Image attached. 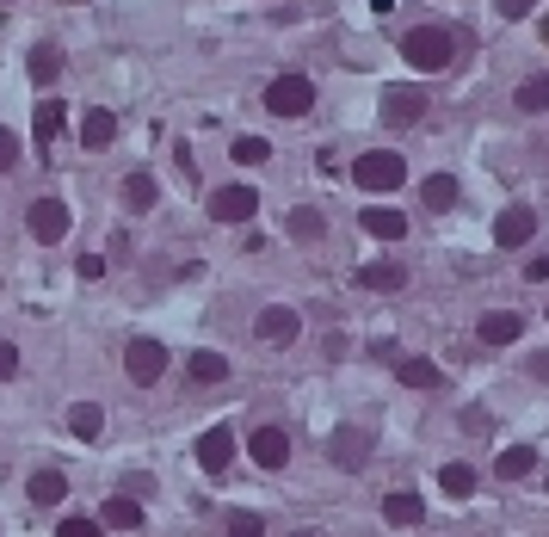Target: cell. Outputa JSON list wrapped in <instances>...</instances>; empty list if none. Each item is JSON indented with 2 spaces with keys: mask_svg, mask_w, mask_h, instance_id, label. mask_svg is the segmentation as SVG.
Segmentation results:
<instances>
[{
  "mask_svg": "<svg viewBox=\"0 0 549 537\" xmlns=\"http://www.w3.org/2000/svg\"><path fill=\"white\" fill-rule=\"evenodd\" d=\"M401 56H408L420 75H438V68H451L457 44H451V31H445V25H414L408 38H401Z\"/></svg>",
  "mask_w": 549,
  "mask_h": 537,
  "instance_id": "obj_1",
  "label": "cell"
},
{
  "mask_svg": "<svg viewBox=\"0 0 549 537\" xmlns=\"http://www.w3.org/2000/svg\"><path fill=\"white\" fill-rule=\"evenodd\" d=\"M352 179H358V192H395L401 179H408V161L395 149H371V155L352 161Z\"/></svg>",
  "mask_w": 549,
  "mask_h": 537,
  "instance_id": "obj_2",
  "label": "cell"
},
{
  "mask_svg": "<svg viewBox=\"0 0 549 537\" xmlns=\"http://www.w3.org/2000/svg\"><path fill=\"white\" fill-rule=\"evenodd\" d=\"M266 105H272L278 118H303L309 105H315V81H309V75H272Z\"/></svg>",
  "mask_w": 549,
  "mask_h": 537,
  "instance_id": "obj_3",
  "label": "cell"
},
{
  "mask_svg": "<svg viewBox=\"0 0 549 537\" xmlns=\"http://www.w3.org/2000/svg\"><path fill=\"white\" fill-rule=\"evenodd\" d=\"M124 371H130V383H161V371H167V346L161 340H130L124 346Z\"/></svg>",
  "mask_w": 549,
  "mask_h": 537,
  "instance_id": "obj_4",
  "label": "cell"
},
{
  "mask_svg": "<svg viewBox=\"0 0 549 537\" xmlns=\"http://www.w3.org/2000/svg\"><path fill=\"white\" fill-rule=\"evenodd\" d=\"M253 334H260V346H297V334H303V315H297V309H284V303H272V309H260V321H253Z\"/></svg>",
  "mask_w": 549,
  "mask_h": 537,
  "instance_id": "obj_5",
  "label": "cell"
},
{
  "mask_svg": "<svg viewBox=\"0 0 549 537\" xmlns=\"http://www.w3.org/2000/svg\"><path fill=\"white\" fill-rule=\"evenodd\" d=\"M210 217L216 223H253V217H260V192H253V186H223L210 198Z\"/></svg>",
  "mask_w": 549,
  "mask_h": 537,
  "instance_id": "obj_6",
  "label": "cell"
},
{
  "mask_svg": "<svg viewBox=\"0 0 549 537\" xmlns=\"http://www.w3.org/2000/svg\"><path fill=\"white\" fill-rule=\"evenodd\" d=\"M327 457H334L340 470H364V463H371V433H364V426H340V433L327 439Z\"/></svg>",
  "mask_w": 549,
  "mask_h": 537,
  "instance_id": "obj_7",
  "label": "cell"
},
{
  "mask_svg": "<svg viewBox=\"0 0 549 537\" xmlns=\"http://www.w3.org/2000/svg\"><path fill=\"white\" fill-rule=\"evenodd\" d=\"M426 118V93L420 87H383V124H420Z\"/></svg>",
  "mask_w": 549,
  "mask_h": 537,
  "instance_id": "obj_8",
  "label": "cell"
},
{
  "mask_svg": "<svg viewBox=\"0 0 549 537\" xmlns=\"http://www.w3.org/2000/svg\"><path fill=\"white\" fill-rule=\"evenodd\" d=\"M475 340H488V346H512V340H525V315H519V309H488L482 321H475Z\"/></svg>",
  "mask_w": 549,
  "mask_h": 537,
  "instance_id": "obj_9",
  "label": "cell"
},
{
  "mask_svg": "<svg viewBox=\"0 0 549 537\" xmlns=\"http://www.w3.org/2000/svg\"><path fill=\"white\" fill-rule=\"evenodd\" d=\"M25 223H31V241H62L68 235V204L62 198H38Z\"/></svg>",
  "mask_w": 549,
  "mask_h": 537,
  "instance_id": "obj_10",
  "label": "cell"
},
{
  "mask_svg": "<svg viewBox=\"0 0 549 537\" xmlns=\"http://www.w3.org/2000/svg\"><path fill=\"white\" fill-rule=\"evenodd\" d=\"M531 235H537V210H531V204L500 210V223H494V241H500V247H525Z\"/></svg>",
  "mask_w": 549,
  "mask_h": 537,
  "instance_id": "obj_11",
  "label": "cell"
},
{
  "mask_svg": "<svg viewBox=\"0 0 549 537\" xmlns=\"http://www.w3.org/2000/svg\"><path fill=\"white\" fill-rule=\"evenodd\" d=\"M198 463H204L210 476H223L229 463H235V433H229V426H210V433L198 439Z\"/></svg>",
  "mask_w": 549,
  "mask_h": 537,
  "instance_id": "obj_12",
  "label": "cell"
},
{
  "mask_svg": "<svg viewBox=\"0 0 549 537\" xmlns=\"http://www.w3.org/2000/svg\"><path fill=\"white\" fill-rule=\"evenodd\" d=\"M247 451H253V463H260V470H284V463H290V439L278 433V426H260V433L247 439Z\"/></svg>",
  "mask_w": 549,
  "mask_h": 537,
  "instance_id": "obj_13",
  "label": "cell"
},
{
  "mask_svg": "<svg viewBox=\"0 0 549 537\" xmlns=\"http://www.w3.org/2000/svg\"><path fill=\"white\" fill-rule=\"evenodd\" d=\"M364 235H377V241H401L408 235V217L389 204H364Z\"/></svg>",
  "mask_w": 549,
  "mask_h": 537,
  "instance_id": "obj_14",
  "label": "cell"
},
{
  "mask_svg": "<svg viewBox=\"0 0 549 537\" xmlns=\"http://www.w3.org/2000/svg\"><path fill=\"white\" fill-rule=\"evenodd\" d=\"M81 142H87V149H112V142H118V112L93 105V112L81 118Z\"/></svg>",
  "mask_w": 549,
  "mask_h": 537,
  "instance_id": "obj_15",
  "label": "cell"
},
{
  "mask_svg": "<svg viewBox=\"0 0 549 537\" xmlns=\"http://www.w3.org/2000/svg\"><path fill=\"white\" fill-rule=\"evenodd\" d=\"M358 284H364V291H401V284H408V266H395V260H371V266H364L358 272Z\"/></svg>",
  "mask_w": 549,
  "mask_h": 537,
  "instance_id": "obj_16",
  "label": "cell"
},
{
  "mask_svg": "<svg viewBox=\"0 0 549 537\" xmlns=\"http://www.w3.org/2000/svg\"><path fill=\"white\" fill-rule=\"evenodd\" d=\"M494 470H500V482H519V476L537 470V451H531V445H506V451L494 457Z\"/></svg>",
  "mask_w": 549,
  "mask_h": 537,
  "instance_id": "obj_17",
  "label": "cell"
},
{
  "mask_svg": "<svg viewBox=\"0 0 549 537\" xmlns=\"http://www.w3.org/2000/svg\"><path fill=\"white\" fill-rule=\"evenodd\" d=\"M420 494H408V488H395V494H383V519L389 525H420Z\"/></svg>",
  "mask_w": 549,
  "mask_h": 537,
  "instance_id": "obj_18",
  "label": "cell"
},
{
  "mask_svg": "<svg viewBox=\"0 0 549 537\" xmlns=\"http://www.w3.org/2000/svg\"><path fill=\"white\" fill-rule=\"evenodd\" d=\"M62 124H68V105H62V99H38V112H31V136L50 142Z\"/></svg>",
  "mask_w": 549,
  "mask_h": 537,
  "instance_id": "obj_19",
  "label": "cell"
},
{
  "mask_svg": "<svg viewBox=\"0 0 549 537\" xmlns=\"http://www.w3.org/2000/svg\"><path fill=\"white\" fill-rule=\"evenodd\" d=\"M395 377L408 389H438V365L432 358H395Z\"/></svg>",
  "mask_w": 549,
  "mask_h": 537,
  "instance_id": "obj_20",
  "label": "cell"
},
{
  "mask_svg": "<svg viewBox=\"0 0 549 537\" xmlns=\"http://www.w3.org/2000/svg\"><path fill=\"white\" fill-rule=\"evenodd\" d=\"M105 525L136 531V525H142V500H136V494H112V500H105Z\"/></svg>",
  "mask_w": 549,
  "mask_h": 537,
  "instance_id": "obj_21",
  "label": "cell"
},
{
  "mask_svg": "<svg viewBox=\"0 0 549 537\" xmlns=\"http://www.w3.org/2000/svg\"><path fill=\"white\" fill-rule=\"evenodd\" d=\"M99 426H105L99 402H75V408H68V433H75V439H99Z\"/></svg>",
  "mask_w": 549,
  "mask_h": 537,
  "instance_id": "obj_22",
  "label": "cell"
},
{
  "mask_svg": "<svg viewBox=\"0 0 549 537\" xmlns=\"http://www.w3.org/2000/svg\"><path fill=\"white\" fill-rule=\"evenodd\" d=\"M62 44H31V81H56L62 75Z\"/></svg>",
  "mask_w": 549,
  "mask_h": 537,
  "instance_id": "obj_23",
  "label": "cell"
},
{
  "mask_svg": "<svg viewBox=\"0 0 549 537\" xmlns=\"http://www.w3.org/2000/svg\"><path fill=\"white\" fill-rule=\"evenodd\" d=\"M420 204H426V210H451V204H457V179H451V173H432L426 186H420Z\"/></svg>",
  "mask_w": 549,
  "mask_h": 537,
  "instance_id": "obj_24",
  "label": "cell"
},
{
  "mask_svg": "<svg viewBox=\"0 0 549 537\" xmlns=\"http://www.w3.org/2000/svg\"><path fill=\"white\" fill-rule=\"evenodd\" d=\"M25 488H31V500H38V507H56V500L68 494V482H62V470H38V476H31Z\"/></svg>",
  "mask_w": 549,
  "mask_h": 537,
  "instance_id": "obj_25",
  "label": "cell"
},
{
  "mask_svg": "<svg viewBox=\"0 0 549 537\" xmlns=\"http://www.w3.org/2000/svg\"><path fill=\"white\" fill-rule=\"evenodd\" d=\"M155 198H161V186H155L149 173H130V179H124V204H130V210H155Z\"/></svg>",
  "mask_w": 549,
  "mask_h": 537,
  "instance_id": "obj_26",
  "label": "cell"
},
{
  "mask_svg": "<svg viewBox=\"0 0 549 537\" xmlns=\"http://www.w3.org/2000/svg\"><path fill=\"white\" fill-rule=\"evenodd\" d=\"M186 371H192V383H223V377H229V358H223V352H192Z\"/></svg>",
  "mask_w": 549,
  "mask_h": 537,
  "instance_id": "obj_27",
  "label": "cell"
},
{
  "mask_svg": "<svg viewBox=\"0 0 549 537\" xmlns=\"http://www.w3.org/2000/svg\"><path fill=\"white\" fill-rule=\"evenodd\" d=\"M438 488H445L451 500H469V488H475V470H469V463H445V470H438Z\"/></svg>",
  "mask_w": 549,
  "mask_h": 537,
  "instance_id": "obj_28",
  "label": "cell"
},
{
  "mask_svg": "<svg viewBox=\"0 0 549 537\" xmlns=\"http://www.w3.org/2000/svg\"><path fill=\"white\" fill-rule=\"evenodd\" d=\"M519 112H549V75H531L519 87Z\"/></svg>",
  "mask_w": 549,
  "mask_h": 537,
  "instance_id": "obj_29",
  "label": "cell"
},
{
  "mask_svg": "<svg viewBox=\"0 0 549 537\" xmlns=\"http://www.w3.org/2000/svg\"><path fill=\"white\" fill-rule=\"evenodd\" d=\"M235 161H241V167L272 161V142H266V136H241V142H235Z\"/></svg>",
  "mask_w": 549,
  "mask_h": 537,
  "instance_id": "obj_30",
  "label": "cell"
},
{
  "mask_svg": "<svg viewBox=\"0 0 549 537\" xmlns=\"http://www.w3.org/2000/svg\"><path fill=\"white\" fill-rule=\"evenodd\" d=\"M223 537H266V519L260 513H229L223 519Z\"/></svg>",
  "mask_w": 549,
  "mask_h": 537,
  "instance_id": "obj_31",
  "label": "cell"
},
{
  "mask_svg": "<svg viewBox=\"0 0 549 537\" xmlns=\"http://www.w3.org/2000/svg\"><path fill=\"white\" fill-rule=\"evenodd\" d=\"M321 229H327V223H321V210H309V204H303V210H290V235H297V241H315Z\"/></svg>",
  "mask_w": 549,
  "mask_h": 537,
  "instance_id": "obj_32",
  "label": "cell"
},
{
  "mask_svg": "<svg viewBox=\"0 0 549 537\" xmlns=\"http://www.w3.org/2000/svg\"><path fill=\"white\" fill-rule=\"evenodd\" d=\"M13 167H19V136L0 130V173H13Z\"/></svg>",
  "mask_w": 549,
  "mask_h": 537,
  "instance_id": "obj_33",
  "label": "cell"
},
{
  "mask_svg": "<svg viewBox=\"0 0 549 537\" xmlns=\"http://www.w3.org/2000/svg\"><path fill=\"white\" fill-rule=\"evenodd\" d=\"M13 371H19V346H13V340H0V383H7Z\"/></svg>",
  "mask_w": 549,
  "mask_h": 537,
  "instance_id": "obj_34",
  "label": "cell"
},
{
  "mask_svg": "<svg viewBox=\"0 0 549 537\" xmlns=\"http://www.w3.org/2000/svg\"><path fill=\"white\" fill-rule=\"evenodd\" d=\"M56 537H99V525H93V519H62Z\"/></svg>",
  "mask_w": 549,
  "mask_h": 537,
  "instance_id": "obj_35",
  "label": "cell"
},
{
  "mask_svg": "<svg viewBox=\"0 0 549 537\" xmlns=\"http://www.w3.org/2000/svg\"><path fill=\"white\" fill-rule=\"evenodd\" d=\"M500 13H506V19H525V13H531V0H500Z\"/></svg>",
  "mask_w": 549,
  "mask_h": 537,
  "instance_id": "obj_36",
  "label": "cell"
},
{
  "mask_svg": "<svg viewBox=\"0 0 549 537\" xmlns=\"http://www.w3.org/2000/svg\"><path fill=\"white\" fill-rule=\"evenodd\" d=\"M531 278H549V254H531V266H525Z\"/></svg>",
  "mask_w": 549,
  "mask_h": 537,
  "instance_id": "obj_37",
  "label": "cell"
},
{
  "mask_svg": "<svg viewBox=\"0 0 549 537\" xmlns=\"http://www.w3.org/2000/svg\"><path fill=\"white\" fill-rule=\"evenodd\" d=\"M290 537H315V531H290Z\"/></svg>",
  "mask_w": 549,
  "mask_h": 537,
  "instance_id": "obj_38",
  "label": "cell"
},
{
  "mask_svg": "<svg viewBox=\"0 0 549 537\" xmlns=\"http://www.w3.org/2000/svg\"><path fill=\"white\" fill-rule=\"evenodd\" d=\"M543 44H549V19H543Z\"/></svg>",
  "mask_w": 549,
  "mask_h": 537,
  "instance_id": "obj_39",
  "label": "cell"
},
{
  "mask_svg": "<svg viewBox=\"0 0 549 537\" xmlns=\"http://www.w3.org/2000/svg\"><path fill=\"white\" fill-rule=\"evenodd\" d=\"M75 7H87V0H75Z\"/></svg>",
  "mask_w": 549,
  "mask_h": 537,
  "instance_id": "obj_40",
  "label": "cell"
}]
</instances>
